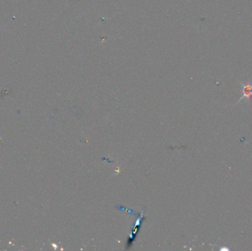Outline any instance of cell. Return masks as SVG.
I'll return each instance as SVG.
<instances>
[{"instance_id":"1","label":"cell","mask_w":252,"mask_h":251,"mask_svg":"<svg viewBox=\"0 0 252 251\" xmlns=\"http://www.w3.org/2000/svg\"><path fill=\"white\" fill-rule=\"evenodd\" d=\"M243 86V96L241 99H243L246 97L248 100H250L252 98V84L251 83L248 82L246 85L242 84Z\"/></svg>"}]
</instances>
